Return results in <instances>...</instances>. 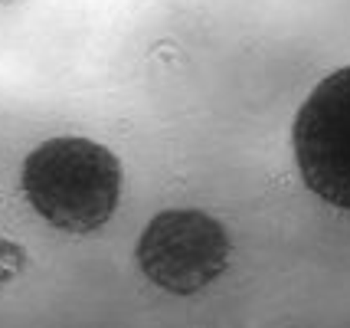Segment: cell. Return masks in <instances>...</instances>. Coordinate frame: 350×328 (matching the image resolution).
<instances>
[{
  "label": "cell",
  "instance_id": "6da1fadb",
  "mask_svg": "<svg viewBox=\"0 0 350 328\" xmlns=\"http://www.w3.org/2000/svg\"><path fill=\"white\" fill-rule=\"evenodd\" d=\"M23 194L33 210L66 234H92L118 210L122 164L89 138L43 141L23 161Z\"/></svg>",
  "mask_w": 350,
  "mask_h": 328
},
{
  "label": "cell",
  "instance_id": "7a4b0ae2",
  "mask_svg": "<svg viewBox=\"0 0 350 328\" xmlns=\"http://www.w3.org/2000/svg\"><path fill=\"white\" fill-rule=\"evenodd\" d=\"M291 138L308 190L350 210V66L314 86L295 118Z\"/></svg>",
  "mask_w": 350,
  "mask_h": 328
},
{
  "label": "cell",
  "instance_id": "3957f363",
  "mask_svg": "<svg viewBox=\"0 0 350 328\" xmlns=\"http://www.w3.org/2000/svg\"><path fill=\"white\" fill-rule=\"evenodd\" d=\"M229 240L219 220L200 210H167L137 240V263L161 289L190 296L226 269Z\"/></svg>",
  "mask_w": 350,
  "mask_h": 328
}]
</instances>
